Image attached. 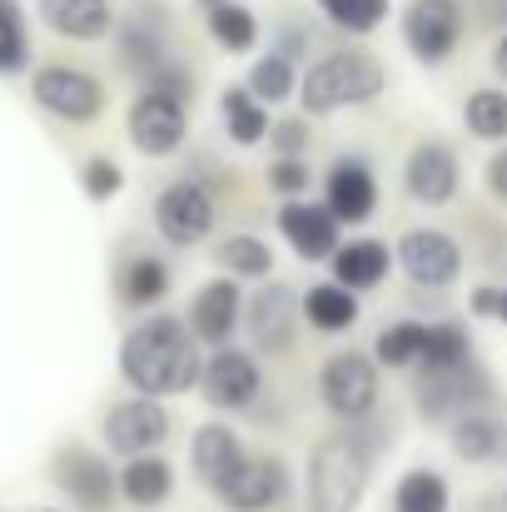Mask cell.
<instances>
[{"label": "cell", "instance_id": "1", "mask_svg": "<svg viewBox=\"0 0 507 512\" xmlns=\"http://www.w3.org/2000/svg\"><path fill=\"white\" fill-rule=\"evenodd\" d=\"M199 373H204V353L189 324L174 314H150L120 339V378L135 398H160V403L179 398L199 388Z\"/></svg>", "mask_w": 507, "mask_h": 512}, {"label": "cell", "instance_id": "2", "mask_svg": "<svg viewBox=\"0 0 507 512\" xmlns=\"http://www.w3.org/2000/svg\"><path fill=\"white\" fill-rule=\"evenodd\" d=\"M373 433L358 423V428H343L329 433L314 453H309V468H304V503L309 512H358L363 508V493H368V478H373Z\"/></svg>", "mask_w": 507, "mask_h": 512}, {"label": "cell", "instance_id": "3", "mask_svg": "<svg viewBox=\"0 0 507 512\" xmlns=\"http://www.w3.org/2000/svg\"><path fill=\"white\" fill-rule=\"evenodd\" d=\"M388 90V65L373 50H329L299 75V105L309 115H338L373 105Z\"/></svg>", "mask_w": 507, "mask_h": 512}, {"label": "cell", "instance_id": "4", "mask_svg": "<svg viewBox=\"0 0 507 512\" xmlns=\"http://www.w3.org/2000/svg\"><path fill=\"white\" fill-rule=\"evenodd\" d=\"M319 398L324 408L343 418L348 428L368 423L378 408V363L363 348H338L334 358L319 368Z\"/></svg>", "mask_w": 507, "mask_h": 512}, {"label": "cell", "instance_id": "5", "mask_svg": "<svg viewBox=\"0 0 507 512\" xmlns=\"http://www.w3.org/2000/svg\"><path fill=\"white\" fill-rule=\"evenodd\" d=\"M214 219H219V204L209 194L204 179H169L165 189L155 194V229L160 239L174 249H194L214 234Z\"/></svg>", "mask_w": 507, "mask_h": 512}, {"label": "cell", "instance_id": "6", "mask_svg": "<svg viewBox=\"0 0 507 512\" xmlns=\"http://www.w3.org/2000/svg\"><path fill=\"white\" fill-rule=\"evenodd\" d=\"M393 264L418 289H453L463 279V244L438 224H418L393 244Z\"/></svg>", "mask_w": 507, "mask_h": 512}, {"label": "cell", "instance_id": "7", "mask_svg": "<svg viewBox=\"0 0 507 512\" xmlns=\"http://www.w3.org/2000/svg\"><path fill=\"white\" fill-rule=\"evenodd\" d=\"M30 95L40 110H50L65 125H90L105 110V85L100 75L80 70V65H40L30 75Z\"/></svg>", "mask_w": 507, "mask_h": 512}, {"label": "cell", "instance_id": "8", "mask_svg": "<svg viewBox=\"0 0 507 512\" xmlns=\"http://www.w3.org/2000/svg\"><path fill=\"white\" fill-rule=\"evenodd\" d=\"M199 393H204V398H209V408H219V413H244V408H254V403H259V393H264L259 353H249V348H239V343L204 353Z\"/></svg>", "mask_w": 507, "mask_h": 512}, {"label": "cell", "instance_id": "9", "mask_svg": "<svg viewBox=\"0 0 507 512\" xmlns=\"http://www.w3.org/2000/svg\"><path fill=\"white\" fill-rule=\"evenodd\" d=\"M468 15L458 0H408L403 10V45L413 50L418 65H443L463 45Z\"/></svg>", "mask_w": 507, "mask_h": 512}, {"label": "cell", "instance_id": "10", "mask_svg": "<svg viewBox=\"0 0 507 512\" xmlns=\"http://www.w3.org/2000/svg\"><path fill=\"white\" fill-rule=\"evenodd\" d=\"M50 478L80 512H110V503L120 498V473L110 468V458L95 448H80V443L55 453Z\"/></svg>", "mask_w": 507, "mask_h": 512}, {"label": "cell", "instance_id": "11", "mask_svg": "<svg viewBox=\"0 0 507 512\" xmlns=\"http://www.w3.org/2000/svg\"><path fill=\"white\" fill-rule=\"evenodd\" d=\"M105 448L115 453V458H150V453H160L169 438V408L160 398H120L110 413H105Z\"/></svg>", "mask_w": 507, "mask_h": 512}, {"label": "cell", "instance_id": "12", "mask_svg": "<svg viewBox=\"0 0 507 512\" xmlns=\"http://www.w3.org/2000/svg\"><path fill=\"white\" fill-rule=\"evenodd\" d=\"M493 408V378L478 363H463L438 378H418V413L428 423H458L463 413H488Z\"/></svg>", "mask_w": 507, "mask_h": 512}, {"label": "cell", "instance_id": "13", "mask_svg": "<svg viewBox=\"0 0 507 512\" xmlns=\"http://www.w3.org/2000/svg\"><path fill=\"white\" fill-rule=\"evenodd\" d=\"M125 135H130V145L145 160H165V155H174L189 140V105H179L169 95H155V90H140L130 100Z\"/></svg>", "mask_w": 507, "mask_h": 512}, {"label": "cell", "instance_id": "14", "mask_svg": "<svg viewBox=\"0 0 507 512\" xmlns=\"http://www.w3.org/2000/svg\"><path fill=\"white\" fill-rule=\"evenodd\" d=\"M299 319H304V309H299L294 284L264 279V289H254L244 299V329H249L254 353H289L294 334H299Z\"/></svg>", "mask_w": 507, "mask_h": 512}, {"label": "cell", "instance_id": "15", "mask_svg": "<svg viewBox=\"0 0 507 512\" xmlns=\"http://www.w3.org/2000/svg\"><path fill=\"white\" fill-rule=\"evenodd\" d=\"M289 493H294L289 463L274 458V453H249V458L239 463V473H234L214 498L229 512H274L289 503Z\"/></svg>", "mask_w": 507, "mask_h": 512}, {"label": "cell", "instance_id": "16", "mask_svg": "<svg viewBox=\"0 0 507 512\" xmlns=\"http://www.w3.org/2000/svg\"><path fill=\"white\" fill-rule=\"evenodd\" d=\"M458 184H463V165H458V150L448 140H418L403 160V189L413 204L423 209H443L458 199Z\"/></svg>", "mask_w": 507, "mask_h": 512}, {"label": "cell", "instance_id": "17", "mask_svg": "<svg viewBox=\"0 0 507 512\" xmlns=\"http://www.w3.org/2000/svg\"><path fill=\"white\" fill-rule=\"evenodd\" d=\"M184 324H189V334H194L199 348H209V353L214 348H229L234 334H239V324H244V289H239V279L219 274V279L199 284Z\"/></svg>", "mask_w": 507, "mask_h": 512}, {"label": "cell", "instance_id": "18", "mask_svg": "<svg viewBox=\"0 0 507 512\" xmlns=\"http://www.w3.org/2000/svg\"><path fill=\"white\" fill-rule=\"evenodd\" d=\"M279 234H284V244L304 264L334 259L338 244H343V224L329 214V204H319V199H289V204H279Z\"/></svg>", "mask_w": 507, "mask_h": 512}, {"label": "cell", "instance_id": "19", "mask_svg": "<svg viewBox=\"0 0 507 512\" xmlns=\"http://www.w3.org/2000/svg\"><path fill=\"white\" fill-rule=\"evenodd\" d=\"M115 55H120V65L130 70V75H155L160 65L169 60L165 50V5H155V0H145V5H135L120 25H115Z\"/></svg>", "mask_w": 507, "mask_h": 512}, {"label": "cell", "instance_id": "20", "mask_svg": "<svg viewBox=\"0 0 507 512\" xmlns=\"http://www.w3.org/2000/svg\"><path fill=\"white\" fill-rule=\"evenodd\" d=\"M244 458H249V448H244V438H239L224 418H209V423H199V428L189 433V468H194V478H199L209 493H219V488L239 473Z\"/></svg>", "mask_w": 507, "mask_h": 512}, {"label": "cell", "instance_id": "21", "mask_svg": "<svg viewBox=\"0 0 507 512\" xmlns=\"http://www.w3.org/2000/svg\"><path fill=\"white\" fill-rule=\"evenodd\" d=\"M324 204L338 224H368L378 209V179L363 155H338L324 179Z\"/></svg>", "mask_w": 507, "mask_h": 512}, {"label": "cell", "instance_id": "22", "mask_svg": "<svg viewBox=\"0 0 507 512\" xmlns=\"http://www.w3.org/2000/svg\"><path fill=\"white\" fill-rule=\"evenodd\" d=\"M448 443L473 468H503L507 463V423L498 413H463L448 423Z\"/></svg>", "mask_w": 507, "mask_h": 512}, {"label": "cell", "instance_id": "23", "mask_svg": "<svg viewBox=\"0 0 507 512\" xmlns=\"http://www.w3.org/2000/svg\"><path fill=\"white\" fill-rule=\"evenodd\" d=\"M35 10L65 40H105L120 25L110 0H35Z\"/></svg>", "mask_w": 507, "mask_h": 512}, {"label": "cell", "instance_id": "24", "mask_svg": "<svg viewBox=\"0 0 507 512\" xmlns=\"http://www.w3.org/2000/svg\"><path fill=\"white\" fill-rule=\"evenodd\" d=\"M329 264H334L338 289H348V294H368V289H378V284L388 279V269H393V249H388L383 239H348V244H338V254L329 259Z\"/></svg>", "mask_w": 507, "mask_h": 512}, {"label": "cell", "instance_id": "25", "mask_svg": "<svg viewBox=\"0 0 507 512\" xmlns=\"http://www.w3.org/2000/svg\"><path fill=\"white\" fill-rule=\"evenodd\" d=\"M299 309H304V324L314 329V334H348L353 324H358V294H348V289H338L334 279H324V284H309L304 294H299Z\"/></svg>", "mask_w": 507, "mask_h": 512}, {"label": "cell", "instance_id": "26", "mask_svg": "<svg viewBox=\"0 0 507 512\" xmlns=\"http://www.w3.org/2000/svg\"><path fill=\"white\" fill-rule=\"evenodd\" d=\"M120 498L130 508H160L174 498V468H169L165 453H150V458H130L120 468Z\"/></svg>", "mask_w": 507, "mask_h": 512}, {"label": "cell", "instance_id": "27", "mask_svg": "<svg viewBox=\"0 0 507 512\" xmlns=\"http://www.w3.org/2000/svg\"><path fill=\"white\" fill-rule=\"evenodd\" d=\"M219 120H224V135L239 145V150H254V145H264L269 140V130H274V120H269V110L244 90V85H229L224 95H219Z\"/></svg>", "mask_w": 507, "mask_h": 512}, {"label": "cell", "instance_id": "28", "mask_svg": "<svg viewBox=\"0 0 507 512\" xmlns=\"http://www.w3.org/2000/svg\"><path fill=\"white\" fill-rule=\"evenodd\" d=\"M169 284H174V274H169V264L160 254H135V259H125V269H120V299H125L130 309H155V304H165Z\"/></svg>", "mask_w": 507, "mask_h": 512}, {"label": "cell", "instance_id": "29", "mask_svg": "<svg viewBox=\"0 0 507 512\" xmlns=\"http://www.w3.org/2000/svg\"><path fill=\"white\" fill-rule=\"evenodd\" d=\"M463 363H473V334H468V324H453V319L428 324V348H423L418 378H438V373H453Z\"/></svg>", "mask_w": 507, "mask_h": 512}, {"label": "cell", "instance_id": "30", "mask_svg": "<svg viewBox=\"0 0 507 512\" xmlns=\"http://www.w3.org/2000/svg\"><path fill=\"white\" fill-rule=\"evenodd\" d=\"M204 25H209V40L229 55H244L259 45V15L244 5V0H224V5H209L204 10Z\"/></svg>", "mask_w": 507, "mask_h": 512}, {"label": "cell", "instance_id": "31", "mask_svg": "<svg viewBox=\"0 0 507 512\" xmlns=\"http://www.w3.org/2000/svg\"><path fill=\"white\" fill-rule=\"evenodd\" d=\"M453 508V488L438 468H408L393 483V512H448Z\"/></svg>", "mask_w": 507, "mask_h": 512}, {"label": "cell", "instance_id": "32", "mask_svg": "<svg viewBox=\"0 0 507 512\" xmlns=\"http://www.w3.org/2000/svg\"><path fill=\"white\" fill-rule=\"evenodd\" d=\"M244 90H249L264 110H269V105H284V100H294V95H299V65H294V60H284L279 50H269V55H259V60L249 65Z\"/></svg>", "mask_w": 507, "mask_h": 512}, {"label": "cell", "instance_id": "33", "mask_svg": "<svg viewBox=\"0 0 507 512\" xmlns=\"http://www.w3.org/2000/svg\"><path fill=\"white\" fill-rule=\"evenodd\" d=\"M423 348H428V324L398 319V324H388L373 339V363L378 368H418L423 363Z\"/></svg>", "mask_w": 507, "mask_h": 512}, {"label": "cell", "instance_id": "34", "mask_svg": "<svg viewBox=\"0 0 507 512\" xmlns=\"http://www.w3.org/2000/svg\"><path fill=\"white\" fill-rule=\"evenodd\" d=\"M214 259L224 264L229 279H269L274 274V249L259 234H229V239H219Z\"/></svg>", "mask_w": 507, "mask_h": 512}, {"label": "cell", "instance_id": "35", "mask_svg": "<svg viewBox=\"0 0 507 512\" xmlns=\"http://www.w3.org/2000/svg\"><path fill=\"white\" fill-rule=\"evenodd\" d=\"M463 125L473 140H488V145H507V90L503 85H488V90H473L463 100Z\"/></svg>", "mask_w": 507, "mask_h": 512}, {"label": "cell", "instance_id": "36", "mask_svg": "<svg viewBox=\"0 0 507 512\" xmlns=\"http://www.w3.org/2000/svg\"><path fill=\"white\" fill-rule=\"evenodd\" d=\"M314 5L324 10L329 25L348 30V35H373L393 10V0H314Z\"/></svg>", "mask_w": 507, "mask_h": 512}, {"label": "cell", "instance_id": "37", "mask_svg": "<svg viewBox=\"0 0 507 512\" xmlns=\"http://www.w3.org/2000/svg\"><path fill=\"white\" fill-rule=\"evenodd\" d=\"M25 60H30V35H25V20H20L15 0H0V75L25 70Z\"/></svg>", "mask_w": 507, "mask_h": 512}, {"label": "cell", "instance_id": "38", "mask_svg": "<svg viewBox=\"0 0 507 512\" xmlns=\"http://www.w3.org/2000/svg\"><path fill=\"white\" fill-rule=\"evenodd\" d=\"M80 189H85L95 204H110V199L125 189V170H120L110 155H95V160H85V170H80Z\"/></svg>", "mask_w": 507, "mask_h": 512}, {"label": "cell", "instance_id": "39", "mask_svg": "<svg viewBox=\"0 0 507 512\" xmlns=\"http://www.w3.org/2000/svg\"><path fill=\"white\" fill-rule=\"evenodd\" d=\"M309 140H314V130H309L304 115L274 120V130H269V145H274L279 160H304V155H309Z\"/></svg>", "mask_w": 507, "mask_h": 512}, {"label": "cell", "instance_id": "40", "mask_svg": "<svg viewBox=\"0 0 507 512\" xmlns=\"http://www.w3.org/2000/svg\"><path fill=\"white\" fill-rule=\"evenodd\" d=\"M145 90H155V95H169V100H179V105H189L194 100V70L189 65H179V60H165L155 75H145L140 80Z\"/></svg>", "mask_w": 507, "mask_h": 512}, {"label": "cell", "instance_id": "41", "mask_svg": "<svg viewBox=\"0 0 507 512\" xmlns=\"http://www.w3.org/2000/svg\"><path fill=\"white\" fill-rule=\"evenodd\" d=\"M264 179H269V189L284 194V204H289V199H304V194H309L314 170H309L304 160H274V165L264 170Z\"/></svg>", "mask_w": 507, "mask_h": 512}, {"label": "cell", "instance_id": "42", "mask_svg": "<svg viewBox=\"0 0 507 512\" xmlns=\"http://www.w3.org/2000/svg\"><path fill=\"white\" fill-rule=\"evenodd\" d=\"M483 184H488V194H493L498 204H507V145L483 165Z\"/></svg>", "mask_w": 507, "mask_h": 512}, {"label": "cell", "instance_id": "43", "mask_svg": "<svg viewBox=\"0 0 507 512\" xmlns=\"http://www.w3.org/2000/svg\"><path fill=\"white\" fill-rule=\"evenodd\" d=\"M274 50H279L284 60H294V65H299V60L309 55V30H299V25H284V30H279V45H274Z\"/></svg>", "mask_w": 507, "mask_h": 512}, {"label": "cell", "instance_id": "44", "mask_svg": "<svg viewBox=\"0 0 507 512\" xmlns=\"http://www.w3.org/2000/svg\"><path fill=\"white\" fill-rule=\"evenodd\" d=\"M468 314H473V319H493V314H498V284H478V289L468 294Z\"/></svg>", "mask_w": 507, "mask_h": 512}, {"label": "cell", "instance_id": "45", "mask_svg": "<svg viewBox=\"0 0 507 512\" xmlns=\"http://www.w3.org/2000/svg\"><path fill=\"white\" fill-rule=\"evenodd\" d=\"M493 75L503 80V90H507V30L493 40Z\"/></svg>", "mask_w": 507, "mask_h": 512}, {"label": "cell", "instance_id": "46", "mask_svg": "<svg viewBox=\"0 0 507 512\" xmlns=\"http://www.w3.org/2000/svg\"><path fill=\"white\" fill-rule=\"evenodd\" d=\"M493 319L507 329V289H498V314H493Z\"/></svg>", "mask_w": 507, "mask_h": 512}, {"label": "cell", "instance_id": "47", "mask_svg": "<svg viewBox=\"0 0 507 512\" xmlns=\"http://www.w3.org/2000/svg\"><path fill=\"white\" fill-rule=\"evenodd\" d=\"M199 5H204V10H209V5H224V0H199Z\"/></svg>", "mask_w": 507, "mask_h": 512}, {"label": "cell", "instance_id": "48", "mask_svg": "<svg viewBox=\"0 0 507 512\" xmlns=\"http://www.w3.org/2000/svg\"><path fill=\"white\" fill-rule=\"evenodd\" d=\"M45 512H65V508H45Z\"/></svg>", "mask_w": 507, "mask_h": 512}, {"label": "cell", "instance_id": "49", "mask_svg": "<svg viewBox=\"0 0 507 512\" xmlns=\"http://www.w3.org/2000/svg\"><path fill=\"white\" fill-rule=\"evenodd\" d=\"M503 20H507V0H503Z\"/></svg>", "mask_w": 507, "mask_h": 512}, {"label": "cell", "instance_id": "50", "mask_svg": "<svg viewBox=\"0 0 507 512\" xmlns=\"http://www.w3.org/2000/svg\"><path fill=\"white\" fill-rule=\"evenodd\" d=\"M503 508H507V493H503Z\"/></svg>", "mask_w": 507, "mask_h": 512}]
</instances>
